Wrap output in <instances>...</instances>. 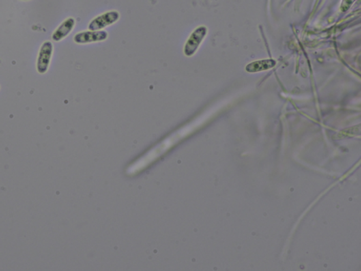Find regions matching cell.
<instances>
[{
    "label": "cell",
    "mask_w": 361,
    "mask_h": 271,
    "mask_svg": "<svg viewBox=\"0 0 361 271\" xmlns=\"http://www.w3.org/2000/svg\"><path fill=\"white\" fill-rule=\"evenodd\" d=\"M207 29L205 26H199L193 31L185 44L184 52L186 57H192L201 46L207 35Z\"/></svg>",
    "instance_id": "obj_1"
},
{
    "label": "cell",
    "mask_w": 361,
    "mask_h": 271,
    "mask_svg": "<svg viewBox=\"0 0 361 271\" xmlns=\"http://www.w3.org/2000/svg\"><path fill=\"white\" fill-rule=\"evenodd\" d=\"M120 15L117 11H111L97 16L91 20L89 26L91 31H100L107 26L112 25L119 19Z\"/></svg>",
    "instance_id": "obj_2"
},
{
    "label": "cell",
    "mask_w": 361,
    "mask_h": 271,
    "mask_svg": "<svg viewBox=\"0 0 361 271\" xmlns=\"http://www.w3.org/2000/svg\"><path fill=\"white\" fill-rule=\"evenodd\" d=\"M53 46L51 42L47 41L43 44L37 60V70L41 74H46L51 61Z\"/></svg>",
    "instance_id": "obj_3"
},
{
    "label": "cell",
    "mask_w": 361,
    "mask_h": 271,
    "mask_svg": "<svg viewBox=\"0 0 361 271\" xmlns=\"http://www.w3.org/2000/svg\"><path fill=\"white\" fill-rule=\"evenodd\" d=\"M108 38V33L105 31H89L77 33L75 35L74 40L78 44H86L102 42Z\"/></svg>",
    "instance_id": "obj_4"
},
{
    "label": "cell",
    "mask_w": 361,
    "mask_h": 271,
    "mask_svg": "<svg viewBox=\"0 0 361 271\" xmlns=\"http://www.w3.org/2000/svg\"><path fill=\"white\" fill-rule=\"evenodd\" d=\"M74 26L75 20L74 18H69L68 19L65 20L54 32L53 35H52V40L56 41V42L63 40L72 31Z\"/></svg>",
    "instance_id": "obj_5"
},
{
    "label": "cell",
    "mask_w": 361,
    "mask_h": 271,
    "mask_svg": "<svg viewBox=\"0 0 361 271\" xmlns=\"http://www.w3.org/2000/svg\"><path fill=\"white\" fill-rule=\"evenodd\" d=\"M276 61L274 59H265V60L256 61L248 64L246 67L247 72L250 73L259 72L272 69L275 66Z\"/></svg>",
    "instance_id": "obj_6"
},
{
    "label": "cell",
    "mask_w": 361,
    "mask_h": 271,
    "mask_svg": "<svg viewBox=\"0 0 361 271\" xmlns=\"http://www.w3.org/2000/svg\"><path fill=\"white\" fill-rule=\"evenodd\" d=\"M354 1L355 0H343L341 6L342 11H343V12H346V11L348 10Z\"/></svg>",
    "instance_id": "obj_7"
}]
</instances>
